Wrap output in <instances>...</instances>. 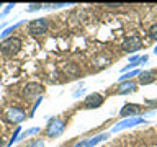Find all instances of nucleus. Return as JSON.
Here are the masks:
<instances>
[{"mask_svg":"<svg viewBox=\"0 0 157 147\" xmlns=\"http://www.w3.org/2000/svg\"><path fill=\"white\" fill-rule=\"evenodd\" d=\"M149 36H151L152 39H157V23L151 26V29H149Z\"/></svg>","mask_w":157,"mask_h":147,"instance_id":"obj_18","label":"nucleus"},{"mask_svg":"<svg viewBox=\"0 0 157 147\" xmlns=\"http://www.w3.org/2000/svg\"><path fill=\"white\" fill-rule=\"evenodd\" d=\"M141 47H142V43L137 36H131L123 43V51H126V52H136Z\"/></svg>","mask_w":157,"mask_h":147,"instance_id":"obj_8","label":"nucleus"},{"mask_svg":"<svg viewBox=\"0 0 157 147\" xmlns=\"http://www.w3.org/2000/svg\"><path fill=\"white\" fill-rule=\"evenodd\" d=\"M41 92H43V85H41V83H26L21 93H23V98L28 101V100H33L34 96H38Z\"/></svg>","mask_w":157,"mask_h":147,"instance_id":"obj_3","label":"nucleus"},{"mask_svg":"<svg viewBox=\"0 0 157 147\" xmlns=\"http://www.w3.org/2000/svg\"><path fill=\"white\" fill-rule=\"evenodd\" d=\"M28 147H44V142H43V141H34V142H31Z\"/></svg>","mask_w":157,"mask_h":147,"instance_id":"obj_21","label":"nucleus"},{"mask_svg":"<svg viewBox=\"0 0 157 147\" xmlns=\"http://www.w3.org/2000/svg\"><path fill=\"white\" fill-rule=\"evenodd\" d=\"M105 7H110V8H116V7H121V3H106Z\"/></svg>","mask_w":157,"mask_h":147,"instance_id":"obj_23","label":"nucleus"},{"mask_svg":"<svg viewBox=\"0 0 157 147\" xmlns=\"http://www.w3.org/2000/svg\"><path fill=\"white\" fill-rule=\"evenodd\" d=\"M74 147H83V141H82V142H78V144H75Z\"/></svg>","mask_w":157,"mask_h":147,"instance_id":"obj_26","label":"nucleus"},{"mask_svg":"<svg viewBox=\"0 0 157 147\" xmlns=\"http://www.w3.org/2000/svg\"><path fill=\"white\" fill-rule=\"evenodd\" d=\"M64 72H66L69 77H75L77 72H78V67L75 64H69V66H66V69H64Z\"/></svg>","mask_w":157,"mask_h":147,"instance_id":"obj_14","label":"nucleus"},{"mask_svg":"<svg viewBox=\"0 0 157 147\" xmlns=\"http://www.w3.org/2000/svg\"><path fill=\"white\" fill-rule=\"evenodd\" d=\"M20 24H21V21H18V23H15V24H12V26H8V28H5L3 29V33H0V38H3V39H7V36H10L15 29H17Z\"/></svg>","mask_w":157,"mask_h":147,"instance_id":"obj_13","label":"nucleus"},{"mask_svg":"<svg viewBox=\"0 0 157 147\" xmlns=\"http://www.w3.org/2000/svg\"><path fill=\"white\" fill-rule=\"evenodd\" d=\"M139 110H141V106L136 105V103H132V105H124L121 108L120 115L123 118H132V116H136L137 113H139Z\"/></svg>","mask_w":157,"mask_h":147,"instance_id":"obj_10","label":"nucleus"},{"mask_svg":"<svg viewBox=\"0 0 157 147\" xmlns=\"http://www.w3.org/2000/svg\"><path fill=\"white\" fill-rule=\"evenodd\" d=\"M13 7H15V5H13V3H8V5H7V7H5V10H3V12H2V18H3V17H5V15H7V13L10 12V10H12V8H13Z\"/></svg>","mask_w":157,"mask_h":147,"instance_id":"obj_22","label":"nucleus"},{"mask_svg":"<svg viewBox=\"0 0 157 147\" xmlns=\"http://www.w3.org/2000/svg\"><path fill=\"white\" fill-rule=\"evenodd\" d=\"M64 127H66V123H64L62 119H59V118H56V119H52V121L48 124L46 132H48L49 137H56V136H59V134H62Z\"/></svg>","mask_w":157,"mask_h":147,"instance_id":"obj_4","label":"nucleus"},{"mask_svg":"<svg viewBox=\"0 0 157 147\" xmlns=\"http://www.w3.org/2000/svg\"><path fill=\"white\" fill-rule=\"evenodd\" d=\"M28 31L31 34H44L48 31V20L46 18H36L28 24Z\"/></svg>","mask_w":157,"mask_h":147,"instance_id":"obj_2","label":"nucleus"},{"mask_svg":"<svg viewBox=\"0 0 157 147\" xmlns=\"http://www.w3.org/2000/svg\"><path fill=\"white\" fill-rule=\"evenodd\" d=\"M141 70H131V72H128V74H123V75L120 77V80L121 82H126V80H131L132 77H136V75H139Z\"/></svg>","mask_w":157,"mask_h":147,"instance_id":"obj_15","label":"nucleus"},{"mask_svg":"<svg viewBox=\"0 0 157 147\" xmlns=\"http://www.w3.org/2000/svg\"><path fill=\"white\" fill-rule=\"evenodd\" d=\"M83 92H85L83 88H82V90H78V92H75V93H74V98H78L80 95H83Z\"/></svg>","mask_w":157,"mask_h":147,"instance_id":"obj_24","label":"nucleus"},{"mask_svg":"<svg viewBox=\"0 0 157 147\" xmlns=\"http://www.w3.org/2000/svg\"><path fill=\"white\" fill-rule=\"evenodd\" d=\"M154 52H155V54H157V46H155V49H154Z\"/></svg>","mask_w":157,"mask_h":147,"instance_id":"obj_28","label":"nucleus"},{"mask_svg":"<svg viewBox=\"0 0 157 147\" xmlns=\"http://www.w3.org/2000/svg\"><path fill=\"white\" fill-rule=\"evenodd\" d=\"M20 132H21V129H20V127H17V129H15V132H13V136H12V139H10V142H8V145H13V142L18 141Z\"/></svg>","mask_w":157,"mask_h":147,"instance_id":"obj_16","label":"nucleus"},{"mask_svg":"<svg viewBox=\"0 0 157 147\" xmlns=\"http://www.w3.org/2000/svg\"><path fill=\"white\" fill-rule=\"evenodd\" d=\"M39 8H43V5H39V3H31L28 7V12H34V10H39Z\"/></svg>","mask_w":157,"mask_h":147,"instance_id":"obj_20","label":"nucleus"},{"mask_svg":"<svg viewBox=\"0 0 157 147\" xmlns=\"http://www.w3.org/2000/svg\"><path fill=\"white\" fill-rule=\"evenodd\" d=\"M147 59H149L147 56H142V57H141V62H142V64H144V62H147Z\"/></svg>","mask_w":157,"mask_h":147,"instance_id":"obj_25","label":"nucleus"},{"mask_svg":"<svg viewBox=\"0 0 157 147\" xmlns=\"http://www.w3.org/2000/svg\"><path fill=\"white\" fill-rule=\"evenodd\" d=\"M155 80V72L154 70H144L139 74V83L141 85H149Z\"/></svg>","mask_w":157,"mask_h":147,"instance_id":"obj_11","label":"nucleus"},{"mask_svg":"<svg viewBox=\"0 0 157 147\" xmlns=\"http://www.w3.org/2000/svg\"><path fill=\"white\" fill-rule=\"evenodd\" d=\"M5 116H7L8 121L12 123H21L26 119V113H25V110H21V108H8L7 111H5Z\"/></svg>","mask_w":157,"mask_h":147,"instance_id":"obj_6","label":"nucleus"},{"mask_svg":"<svg viewBox=\"0 0 157 147\" xmlns=\"http://www.w3.org/2000/svg\"><path fill=\"white\" fill-rule=\"evenodd\" d=\"M36 132H39V127H33V129H28L26 132H23V134H20V136H21V137H18V139H23V137H26V136L36 134Z\"/></svg>","mask_w":157,"mask_h":147,"instance_id":"obj_17","label":"nucleus"},{"mask_svg":"<svg viewBox=\"0 0 157 147\" xmlns=\"http://www.w3.org/2000/svg\"><path fill=\"white\" fill-rule=\"evenodd\" d=\"M0 147H5V144H3V141H2V137H0Z\"/></svg>","mask_w":157,"mask_h":147,"instance_id":"obj_27","label":"nucleus"},{"mask_svg":"<svg viewBox=\"0 0 157 147\" xmlns=\"http://www.w3.org/2000/svg\"><path fill=\"white\" fill-rule=\"evenodd\" d=\"M137 85L132 80H126V82H121L120 85H118V95H128V93H132L136 92Z\"/></svg>","mask_w":157,"mask_h":147,"instance_id":"obj_9","label":"nucleus"},{"mask_svg":"<svg viewBox=\"0 0 157 147\" xmlns=\"http://www.w3.org/2000/svg\"><path fill=\"white\" fill-rule=\"evenodd\" d=\"M20 49H21V39L20 38L12 36V38H7V39H3V41L0 43V51L8 57L15 56Z\"/></svg>","mask_w":157,"mask_h":147,"instance_id":"obj_1","label":"nucleus"},{"mask_svg":"<svg viewBox=\"0 0 157 147\" xmlns=\"http://www.w3.org/2000/svg\"><path fill=\"white\" fill-rule=\"evenodd\" d=\"M41 101H43V98H41V96H39V98H38V100H36V101H34V105H33V111H31V116L34 115V111H36V110H38V106H39V105H41Z\"/></svg>","mask_w":157,"mask_h":147,"instance_id":"obj_19","label":"nucleus"},{"mask_svg":"<svg viewBox=\"0 0 157 147\" xmlns=\"http://www.w3.org/2000/svg\"><path fill=\"white\" fill-rule=\"evenodd\" d=\"M103 98L100 93H92V95H88L85 98V101H83V106L88 108V110H95V108H100L103 105Z\"/></svg>","mask_w":157,"mask_h":147,"instance_id":"obj_7","label":"nucleus"},{"mask_svg":"<svg viewBox=\"0 0 157 147\" xmlns=\"http://www.w3.org/2000/svg\"><path fill=\"white\" fill-rule=\"evenodd\" d=\"M141 123H144V118L141 116H132V118H126V119L120 121L118 124L113 127V132H118V131H123V129H128V127H132L136 124H141Z\"/></svg>","mask_w":157,"mask_h":147,"instance_id":"obj_5","label":"nucleus"},{"mask_svg":"<svg viewBox=\"0 0 157 147\" xmlns=\"http://www.w3.org/2000/svg\"><path fill=\"white\" fill-rule=\"evenodd\" d=\"M106 139H108V134L103 132V134H98L95 137H90L88 141H83V147H95V145H98L100 142L106 141Z\"/></svg>","mask_w":157,"mask_h":147,"instance_id":"obj_12","label":"nucleus"}]
</instances>
